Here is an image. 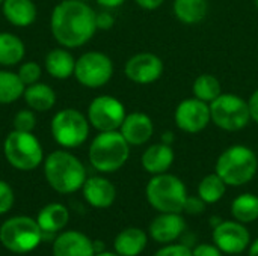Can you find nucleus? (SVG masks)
Returning a JSON list of instances; mask_svg holds the SVG:
<instances>
[{"label": "nucleus", "mask_w": 258, "mask_h": 256, "mask_svg": "<svg viewBox=\"0 0 258 256\" xmlns=\"http://www.w3.org/2000/svg\"><path fill=\"white\" fill-rule=\"evenodd\" d=\"M50 29L59 45L79 48L88 44L98 30L97 14L83 0H63L51 12Z\"/></svg>", "instance_id": "1"}, {"label": "nucleus", "mask_w": 258, "mask_h": 256, "mask_svg": "<svg viewBox=\"0 0 258 256\" xmlns=\"http://www.w3.org/2000/svg\"><path fill=\"white\" fill-rule=\"evenodd\" d=\"M44 175L53 190L62 195L80 190L86 181L83 163L68 151H54L44 160Z\"/></svg>", "instance_id": "2"}, {"label": "nucleus", "mask_w": 258, "mask_h": 256, "mask_svg": "<svg viewBox=\"0 0 258 256\" xmlns=\"http://www.w3.org/2000/svg\"><path fill=\"white\" fill-rule=\"evenodd\" d=\"M215 172L227 186L240 187L254 180L258 172L257 154L245 145H231L216 160Z\"/></svg>", "instance_id": "3"}, {"label": "nucleus", "mask_w": 258, "mask_h": 256, "mask_svg": "<svg viewBox=\"0 0 258 256\" xmlns=\"http://www.w3.org/2000/svg\"><path fill=\"white\" fill-rule=\"evenodd\" d=\"M92 167L101 174H113L119 170L130 157V145L116 131H101L91 142L88 151Z\"/></svg>", "instance_id": "4"}, {"label": "nucleus", "mask_w": 258, "mask_h": 256, "mask_svg": "<svg viewBox=\"0 0 258 256\" xmlns=\"http://www.w3.org/2000/svg\"><path fill=\"white\" fill-rule=\"evenodd\" d=\"M148 204L159 213H183L187 198L184 183L172 174L153 175L145 187Z\"/></svg>", "instance_id": "5"}, {"label": "nucleus", "mask_w": 258, "mask_h": 256, "mask_svg": "<svg viewBox=\"0 0 258 256\" xmlns=\"http://www.w3.org/2000/svg\"><path fill=\"white\" fill-rule=\"evenodd\" d=\"M6 161L18 170H33L44 161V151L33 133L12 130L3 143Z\"/></svg>", "instance_id": "6"}, {"label": "nucleus", "mask_w": 258, "mask_h": 256, "mask_svg": "<svg viewBox=\"0 0 258 256\" xmlns=\"http://www.w3.org/2000/svg\"><path fill=\"white\" fill-rule=\"evenodd\" d=\"M0 241L14 253H27L36 249L42 241V231L36 220L17 216L8 219L0 226Z\"/></svg>", "instance_id": "7"}, {"label": "nucleus", "mask_w": 258, "mask_h": 256, "mask_svg": "<svg viewBox=\"0 0 258 256\" xmlns=\"http://www.w3.org/2000/svg\"><path fill=\"white\" fill-rule=\"evenodd\" d=\"M89 121L77 109H62L51 119V136L65 149L79 148L89 136Z\"/></svg>", "instance_id": "8"}, {"label": "nucleus", "mask_w": 258, "mask_h": 256, "mask_svg": "<svg viewBox=\"0 0 258 256\" xmlns=\"http://www.w3.org/2000/svg\"><path fill=\"white\" fill-rule=\"evenodd\" d=\"M212 122L224 131H240L249 121L248 101L236 94H221L215 101L210 103Z\"/></svg>", "instance_id": "9"}, {"label": "nucleus", "mask_w": 258, "mask_h": 256, "mask_svg": "<svg viewBox=\"0 0 258 256\" xmlns=\"http://www.w3.org/2000/svg\"><path fill=\"white\" fill-rule=\"evenodd\" d=\"M112 75L113 62L107 54L101 51H88L76 59L74 77L85 88H103L110 81Z\"/></svg>", "instance_id": "10"}, {"label": "nucleus", "mask_w": 258, "mask_h": 256, "mask_svg": "<svg viewBox=\"0 0 258 256\" xmlns=\"http://www.w3.org/2000/svg\"><path fill=\"white\" fill-rule=\"evenodd\" d=\"M124 104L112 95H100L94 98L88 107V121L98 133L119 130L125 118Z\"/></svg>", "instance_id": "11"}, {"label": "nucleus", "mask_w": 258, "mask_h": 256, "mask_svg": "<svg viewBox=\"0 0 258 256\" xmlns=\"http://www.w3.org/2000/svg\"><path fill=\"white\" fill-rule=\"evenodd\" d=\"M174 121L178 130L187 134H197L212 122L210 104L192 97L178 103L174 112Z\"/></svg>", "instance_id": "12"}, {"label": "nucleus", "mask_w": 258, "mask_h": 256, "mask_svg": "<svg viewBox=\"0 0 258 256\" xmlns=\"http://www.w3.org/2000/svg\"><path fill=\"white\" fill-rule=\"evenodd\" d=\"M163 60L157 54L148 51L132 56L124 66L125 77L136 84H151L163 75Z\"/></svg>", "instance_id": "13"}, {"label": "nucleus", "mask_w": 258, "mask_h": 256, "mask_svg": "<svg viewBox=\"0 0 258 256\" xmlns=\"http://www.w3.org/2000/svg\"><path fill=\"white\" fill-rule=\"evenodd\" d=\"M251 234L246 226L237 220L221 222L213 229V243L228 255H239L249 246Z\"/></svg>", "instance_id": "14"}, {"label": "nucleus", "mask_w": 258, "mask_h": 256, "mask_svg": "<svg viewBox=\"0 0 258 256\" xmlns=\"http://www.w3.org/2000/svg\"><path fill=\"white\" fill-rule=\"evenodd\" d=\"M122 137L127 140L130 146H141L150 142L154 134L153 119L144 112L127 113L119 130Z\"/></svg>", "instance_id": "15"}, {"label": "nucleus", "mask_w": 258, "mask_h": 256, "mask_svg": "<svg viewBox=\"0 0 258 256\" xmlns=\"http://www.w3.org/2000/svg\"><path fill=\"white\" fill-rule=\"evenodd\" d=\"M186 231L181 213H160L150 225V237L160 244L177 241Z\"/></svg>", "instance_id": "16"}, {"label": "nucleus", "mask_w": 258, "mask_h": 256, "mask_svg": "<svg viewBox=\"0 0 258 256\" xmlns=\"http://www.w3.org/2000/svg\"><path fill=\"white\" fill-rule=\"evenodd\" d=\"M54 256H95L94 241L79 231H68L54 238Z\"/></svg>", "instance_id": "17"}, {"label": "nucleus", "mask_w": 258, "mask_h": 256, "mask_svg": "<svg viewBox=\"0 0 258 256\" xmlns=\"http://www.w3.org/2000/svg\"><path fill=\"white\" fill-rule=\"evenodd\" d=\"M82 190L86 202L94 208H109L116 198L115 186L103 177L86 178Z\"/></svg>", "instance_id": "18"}, {"label": "nucleus", "mask_w": 258, "mask_h": 256, "mask_svg": "<svg viewBox=\"0 0 258 256\" xmlns=\"http://www.w3.org/2000/svg\"><path fill=\"white\" fill-rule=\"evenodd\" d=\"M174 160H175L174 149L171 148L169 143L162 142V143L150 145L144 151L141 163L145 172L151 175H159L168 172L174 164Z\"/></svg>", "instance_id": "19"}, {"label": "nucleus", "mask_w": 258, "mask_h": 256, "mask_svg": "<svg viewBox=\"0 0 258 256\" xmlns=\"http://www.w3.org/2000/svg\"><path fill=\"white\" fill-rule=\"evenodd\" d=\"M5 18L15 27H29L36 20V6L32 0H5L2 5Z\"/></svg>", "instance_id": "20"}, {"label": "nucleus", "mask_w": 258, "mask_h": 256, "mask_svg": "<svg viewBox=\"0 0 258 256\" xmlns=\"http://www.w3.org/2000/svg\"><path fill=\"white\" fill-rule=\"evenodd\" d=\"M47 72L57 80H65L74 75L76 59L67 48H53L47 53L44 60Z\"/></svg>", "instance_id": "21"}, {"label": "nucleus", "mask_w": 258, "mask_h": 256, "mask_svg": "<svg viewBox=\"0 0 258 256\" xmlns=\"http://www.w3.org/2000/svg\"><path fill=\"white\" fill-rule=\"evenodd\" d=\"M148 243V235L139 228H127L121 231L113 243L115 252L119 256L141 255Z\"/></svg>", "instance_id": "22"}, {"label": "nucleus", "mask_w": 258, "mask_h": 256, "mask_svg": "<svg viewBox=\"0 0 258 256\" xmlns=\"http://www.w3.org/2000/svg\"><path fill=\"white\" fill-rule=\"evenodd\" d=\"M175 18L186 24L194 26L206 20L209 14V0H174Z\"/></svg>", "instance_id": "23"}, {"label": "nucleus", "mask_w": 258, "mask_h": 256, "mask_svg": "<svg viewBox=\"0 0 258 256\" xmlns=\"http://www.w3.org/2000/svg\"><path fill=\"white\" fill-rule=\"evenodd\" d=\"M70 220V213L62 204H48L38 214V225L45 234H56L62 231Z\"/></svg>", "instance_id": "24"}, {"label": "nucleus", "mask_w": 258, "mask_h": 256, "mask_svg": "<svg viewBox=\"0 0 258 256\" xmlns=\"http://www.w3.org/2000/svg\"><path fill=\"white\" fill-rule=\"evenodd\" d=\"M23 98L29 106V109H32L33 112H47L53 109L56 104L54 91L48 84L39 81L26 86Z\"/></svg>", "instance_id": "25"}, {"label": "nucleus", "mask_w": 258, "mask_h": 256, "mask_svg": "<svg viewBox=\"0 0 258 256\" xmlns=\"http://www.w3.org/2000/svg\"><path fill=\"white\" fill-rule=\"evenodd\" d=\"M26 54L24 42L14 33L0 32V65L14 66L18 65Z\"/></svg>", "instance_id": "26"}, {"label": "nucleus", "mask_w": 258, "mask_h": 256, "mask_svg": "<svg viewBox=\"0 0 258 256\" xmlns=\"http://www.w3.org/2000/svg\"><path fill=\"white\" fill-rule=\"evenodd\" d=\"M231 214L234 220L246 225L258 219V196L252 193L239 195L231 204Z\"/></svg>", "instance_id": "27"}, {"label": "nucleus", "mask_w": 258, "mask_h": 256, "mask_svg": "<svg viewBox=\"0 0 258 256\" xmlns=\"http://www.w3.org/2000/svg\"><path fill=\"white\" fill-rule=\"evenodd\" d=\"M192 94L195 98L210 104L222 94L221 81L213 74H201L194 80L192 84Z\"/></svg>", "instance_id": "28"}, {"label": "nucleus", "mask_w": 258, "mask_h": 256, "mask_svg": "<svg viewBox=\"0 0 258 256\" xmlns=\"http://www.w3.org/2000/svg\"><path fill=\"white\" fill-rule=\"evenodd\" d=\"M26 84L20 80L17 72L0 71V104H11L18 101L24 94Z\"/></svg>", "instance_id": "29"}, {"label": "nucleus", "mask_w": 258, "mask_h": 256, "mask_svg": "<svg viewBox=\"0 0 258 256\" xmlns=\"http://www.w3.org/2000/svg\"><path fill=\"white\" fill-rule=\"evenodd\" d=\"M225 192H227V184L216 172L206 175L198 186V196L206 204L219 202L224 198Z\"/></svg>", "instance_id": "30"}, {"label": "nucleus", "mask_w": 258, "mask_h": 256, "mask_svg": "<svg viewBox=\"0 0 258 256\" xmlns=\"http://www.w3.org/2000/svg\"><path fill=\"white\" fill-rule=\"evenodd\" d=\"M14 130L17 131H26V133H32L36 127V116L35 112L32 109H26V110H20L15 116H14Z\"/></svg>", "instance_id": "31"}, {"label": "nucleus", "mask_w": 258, "mask_h": 256, "mask_svg": "<svg viewBox=\"0 0 258 256\" xmlns=\"http://www.w3.org/2000/svg\"><path fill=\"white\" fill-rule=\"evenodd\" d=\"M17 74H18L20 80L26 86H29V84H33V83L39 81L41 74H42V69H41V66L36 62H26V63L20 65Z\"/></svg>", "instance_id": "32"}, {"label": "nucleus", "mask_w": 258, "mask_h": 256, "mask_svg": "<svg viewBox=\"0 0 258 256\" xmlns=\"http://www.w3.org/2000/svg\"><path fill=\"white\" fill-rule=\"evenodd\" d=\"M14 205V190L12 187L0 180V214L8 213Z\"/></svg>", "instance_id": "33"}, {"label": "nucleus", "mask_w": 258, "mask_h": 256, "mask_svg": "<svg viewBox=\"0 0 258 256\" xmlns=\"http://www.w3.org/2000/svg\"><path fill=\"white\" fill-rule=\"evenodd\" d=\"M206 207L207 204L200 196H187L183 207V213L189 216H200L206 211Z\"/></svg>", "instance_id": "34"}, {"label": "nucleus", "mask_w": 258, "mask_h": 256, "mask_svg": "<svg viewBox=\"0 0 258 256\" xmlns=\"http://www.w3.org/2000/svg\"><path fill=\"white\" fill-rule=\"evenodd\" d=\"M154 256H192V250L186 244L171 243V244H166L165 247L159 249L154 253Z\"/></svg>", "instance_id": "35"}, {"label": "nucleus", "mask_w": 258, "mask_h": 256, "mask_svg": "<svg viewBox=\"0 0 258 256\" xmlns=\"http://www.w3.org/2000/svg\"><path fill=\"white\" fill-rule=\"evenodd\" d=\"M192 256H224V252L216 246V244H198L194 247Z\"/></svg>", "instance_id": "36"}, {"label": "nucleus", "mask_w": 258, "mask_h": 256, "mask_svg": "<svg viewBox=\"0 0 258 256\" xmlns=\"http://www.w3.org/2000/svg\"><path fill=\"white\" fill-rule=\"evenodd\" d=\"M248 109H249V116L251 121L258 124V89H255L251 97L248 98Z\"/></svg>", "instance_id": "37"}, {"label": "nucleus", "mask_w": 258, "mask_h": 256, "mask_svg": "<svg viewBox=\"0 0 258 256\" xmlns=\"http://www.w3.org/2000/svg\"><path fill=\"white\" fill-rule=\"evenodd\" d=\"M113 26V18L107 12L97 14V27L98 29H110Z\"/></svg>", "instance_id": "38"}, {"label": "nucleus", "mask_w": 258, "mask_h": 256, "mask_svg": "<svg viewBox=\"0 0 258 256\" xmlns=\"http://www.w3.org/2000/svg\"><path fill=\"white\" fill-rule=\"evenodd\" d=\"M135 2L138 6H141L145 11H156L165 3V0H135Z\"/></svg>", "instance_id": "39"}, {"label": "nucleus", "mask_w": 258, "mask_h": 256, "mask_svg": "<svg viewBox=\"0 0 258 256\" xmlns=\"http://www.w3.org/2000/svg\"><path fill=\"white\" fill-rule=\"evenodd\" d=\"M97 3L103 8H107V9H115V8H119L125 3V0H97Z\"/></svg>", "instance_id": "40"}, {"label": "nucleus", "mask_w": 258, "mask_h": 256, "mask_svg": "<svg viewBox=\"0 0 258 256\" xmlns=\"http://www.w3.org/2000/svg\"><path fill=\"white\" fill-rule=\"evenodd\" d=\"M249 256H258V240H255L249 247Z\"/></svg>", "instance_id": "41"}, {"label": "nucleus", "mask_w": 258, "mask_h": 256, "mask_svg": "<svg viewBox=\"0 0 258 256\" xmlns=\"http://www.w3.org/2000/svg\"><path fill=\"white\" fill-rule=\"evenodd\" d=\"M94 250H95V253L103 252V250H104V243H101V241H94Z\"/></svg>", "instance_id": "42"}, {"label": "nucleus", "mask_w": 258, "mask_h": 256, "mask_svg": "<svg viewBox=\"0 0 258 256\" xmlns=\"http://www.w3.org/2000/svg\"><path fill=\"white\" fill-rule=\"evenodd\" d=\"M95 256H119L116 252L113 253V252H106V250H103V252H100V253H95Z\"/></svg>", "instance_id": "43"}, {"label": "nucleus", "mask_w": 258, "mask_h": 256, "mask_svg": "<svg viewBox=\"0 0 258 256\" xmlns=\"http://www.w3.org/2000/svg\"><path fill=\"white\" fill-rule=\"evenodd\" d=\"M254 3H255V8H257L258 11V0H254Z\"/></svg>", "instance_id": "44"}, {"label": "nucleus", "mask_w": 258, "mask_h": 256, "mask_svg": "<svg viewBox=\"0 0 258 256\" xmlns=\"http://www.w3.org/2000/svg\"><path fill=\"white\" fill-rule=\"evenodd\" d=\"M3 2H5V0H0V6H2V5H3Z\"/></svg>", "instance_id": "45"}, {"label": "nucleus", "mask_w": 258, "mask_h": 256, "mask_svg": "<svg viewBox=\"0 0 258 256\" xmlns=\"http://www.w3.org/2000/svg\"><path fill=\"white\" fill-rule=\"evenodd\" d=\"M83 2H88V0H83Z\"/></svg>", "instance_id": "46"}, {"label": "nucleus", "mask_w": 258, "mask_h": 256, "mask_svg": "<svg viewBox=\"0 0 258 256\" xmlns=\"http://www.w3.org/2000/svg\"><path fill=\"white\" fill-rule=\"evenodd\" d=\"M233 256H237V255H233Z\"/></svg>", "instance_id": "47"}]
</instances>
